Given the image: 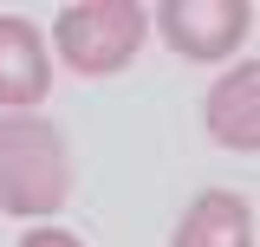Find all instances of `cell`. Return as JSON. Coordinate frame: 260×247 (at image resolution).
I'll return each instance as SVG.
<instances>
[{"label":"cell","instance_id":"cell-5","mask_svg":"<svg viewBox=\"0 0 260 247\" xmlns=\"http://www.w3.org/2000/svg\"><path fill=\"white\" fill-rule=\"evenodd\" d=\"M202 123L208 137L234 156H254L260 150V65L254 59H234V72H221L208 98H202Z\"/></svg>","mask_w":260,"mask_h":247},{"label":"cell","instance_id":"cell-6","mask_svg":"<svg viewBox=\"0 0 260 247\" xmlns=\"http://www.w3.org/2000/svg\"><path fill=\"white\" fill-rule=\"evenodd\" d=\"M169 247H260V234H254V202L234 195V189H202L189 208H182Z\"/></svg>","mask_w":260,"mask_h":247},{"label":"cell","instance_id":"cell-3","mask_svg":"<svg viewBox=\"0 0 260 247\" xmlns=\"http://www.w3.org/2000/svg\"><path fill=\"white\" fill-rule=\"evenodd\" d=\"M150 33L189 65H234L254 39V0H162L150 7Z\"/></svg>","mask_w":260,"mask_h":247},{"label":"cell","instance_id":"cell-1","mask_svg":"<svg viewBox=\"0 0 260 247\" xmlns=\"http://www.w3.org/2000/svg\"><path fill=\"white\" fill-rule=\"evenodd\" d=\"M72 189H78V169H72V143L59 123L39 111L0 117V215L52 221L72 202Z\"/></svg>","mask_w":260,"mask_h":247},{"label":"cell","instance_id":"cell-2","mask_svg":"<svg viewBox=\"0 0 260 247\" xmlns=\"http://www.w3.org/2000/svg\"><path fill=\"white\" fill-rule=\"evenodd\" d=\"M143 39H150V7H137V0H72L52 13L46 52L78 78H111L143 52Z\"/></svg>","mask_w":260,"mask_h":247},{"label":"cell","instance_id":"cell-7","mask_svg":"<svg viewBox=\"0 0 260 247\" xmlns=\"http://www.w3.org/2000/svg\"><path fill=\"white\" fill-rule=\"evenodd\" d=\"M20 247H85V241H78L72 228H26V234H20Z\"/></svg>","mask_w":260,"mask_h":247},{"label":"cell","instance_id":"cell-4","mask_svg":"<svg viewBox=\"0 0 260 247\" xmlns=\"http://www.w3.org/2000/svg\"><path fill=\"white\" fill-rule=\"evenodd\" d=\"M52 98V52H46V33L20 20V13H0V111H39Z\"/></svg>","mask_w":260,"mask_h":247}]
</instances>
